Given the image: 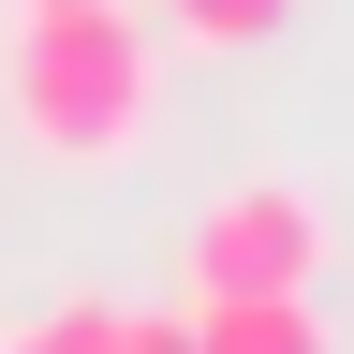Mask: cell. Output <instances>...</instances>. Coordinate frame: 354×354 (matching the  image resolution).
Wrapping results in <instances>:
<instances>
[{"instance_id":"obj_3","label":"cell","mask_w":354,"mask_h":354,"mask_svg":"<svg viewBox=\"0 0 354 354\" xmlns=\"http://www.w3.org/2000/svg\"><path fill=\"white\" fill-rule=\"evenodd\" d=\"M177 310H192V354H339L310 295H177Z\"/></svg>"},{"instance_id":"obj_5","label":"cell","mask_w":354,"mask_h":354,"mask_svg":"<svg viewBox=\"0 0 354 354\" xmlns=\"http://www.w3.org/2000/svg\"><path fill=\"white\" fill-rule=\"evenodd\" d=\"M104 325H118V295H44L0 325V354H104Z\"/></svg>"},{"instance_id":"obj_4","label":"cell","mask_w":354,"mask_h":354,"mask_svg":"<svg viewBox=\"0 0 354 354\" xmlns=\"http://www.w3.org/2000/svg\"><path fill=\"white\" fill-rule=\"evenodd\" d=\"M162 30L192 44V59H251V44L295 30V0H162Z\"/></svg>"},{"instance_id":"obj_6","label":"cell","mask_w":354,"mask_h":354,"mask_svg":"<svg viewBox=\"0 0 354 354\" xmlns=\"http://www.w3.org/2000/svg\"><path fill=\"white\" fill-rule=\"evenodd\" d=\"M104 354H192V310H118Z\"/></svg>"},{"instance_id":"obj_7","label":"cell","mask_w":354,"mask_h":354,"mask_svg":"<svg viewBox=\"0 0 354 354\" xmlns=\"http://www.w3.org/2000/svg\"><path fill=\"white\" fill-rule=\"evenodd\" d=\"M15 15H30V0H15Z\"/></svg>"},{"instance_id":"obj_1","label":"cell","mask_w":354,"mask_h":354,"mask_svg":"<svg viewBox=\"0 0 354 354\" xmlns=\"http://www.w3.org/2000/svg\"><path fill=\"white\" fill-rule=\"evenodd\" d=\"M0 118L30 162H133L162 118V44L133 30V0H30L0 30Z\"/></svg>"},{"instance_id":"obj_2","label":"cell","mask_w":354,"mask_h":354,"mask_svg":"<svg viewBox=\"0 0 354 354\" xmlns=\"http://www.w3.org/2000/svg\"><path fill=\"white\" fill-rule=\"evenodd\" d=\"M325 251L339 236H325V192H310V177H221L192 207V236H177L192 295H310Z\"/></svg>"}]
</instances>
